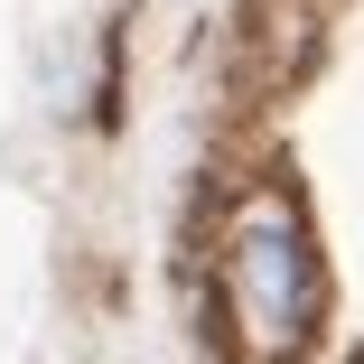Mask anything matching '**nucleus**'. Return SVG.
<instances>
[{
  "instance_id": "1",
  "label": "nucleus",
  "mask_w": 364,
  "mask_h": 364,
  "mask_svg": "<svg viewBox=\"0 0 364 364\" xmlns=\"http://www.w3.org/2000/svg\"><path fill=\"white\" fill-rule=\"evenodd\" d=\"M215 327L243 364H309L327 336V252L289 178H252L215 225Z\"/></svg>"
}]
</instances>
